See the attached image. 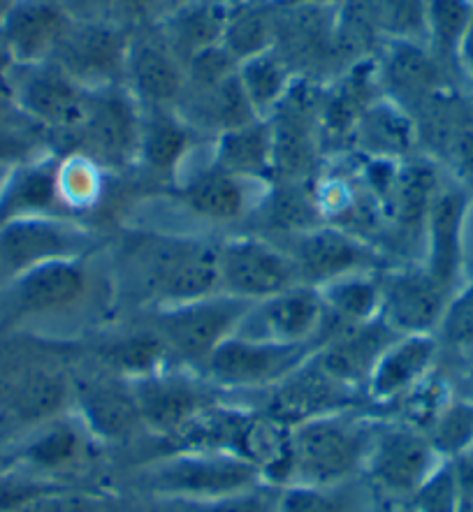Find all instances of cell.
Listing matches in <instances>:
<instances>
[{
    "instance_id": "obj_9",
    "label": "cell",
    "mask_w": 473,
    "mask_h": 512,
    "mask_svg": "<svg viewBox=\"0 0 473 512\" xmlns=\"http://www.w3.org/2000/svg\"><path fill=\"white\" fill-rule=\"evenodd\" d=\"M337 7L314 0L276 3L272 49L293 68L297 79L327 84L341 75L334 47Z\"/></svg>"
},
{
    "instance_id": "obj_17",
    "label": "cell",
    "mask_w": 473,
    "mask_h": 512,
    "mask_svg": "<svg viewBox=\"0 0 473 512\" xmlns=\"http://www.w3.org/2000/svg\"><path fill=\"white\" fill-rule=\"evenodd\" d=\"M84 258L49 260L5 285V309L12 320L61 316L75 311L91 292V267Z\"/></svg>"
},
{
    "instance_id": "obj_13",
    "label": "cell",
    "mask_w": 473,
    "mask_h": 512,
    "mask_svg": "<svg viewBox=\"0 0 473 512\" xmlns=\"http://www.w3.org/2000/svg\"><path fill=\"white\" fill-rule=\"evenodd\" d=\"M244 401H249L269 420L286 429L323 418V415L346 411V408L367 406L365 397L358 390L339 383L337 378L320 367L316 355H311L307 362L300 364L293 373H288L274 387Z\"/></svg>"
},
{
    "instance_id": "obj_41",
    "label": "cell",
    "mask_w": 473,
    "mask_h": 512,
    "mask_svg": "<svg viewBox=\"0 0 473 512\" xmlns=\"http://www.w3.org/2000/svg\"><path fill=\"white\" fill-rule=\"evenodd\" d=\"M100 172H103V167L82 153L58 158V193H61L63 207L70 216L75 211L93 207L100 200V193H103Z\"/></svg>"
},
{
    "instance_id": "obj_2",
    "label": "cell",
    "mask_w": 473,
    "mask_h": 512,
    "mask_svg": "<svg viewBox=\"0 0 473 512\" xmlns=\"http://www.w3.org/2000/svg\"><path fill=\"white\" fill-rule=\"evenodd\" d=\"M378 420L381 413L362 406L323 415L290 429L288 485L330 487L360 480L365 475Z\"/></svg>"
},
{
    "instance_id": "obj_14",
    "label": "cell",
    "mask_w": 473,
    "mask_h": 512,
    "mask_svg": "<svg viewBox=\"0 0 473 512\" xmlns=\"http://www.w3.org/2000/svg\"><path fill=\"white\" fill-rule=\"evenodd\" d=\"M93 251V234L72 216H28L0 225V281L61 258H84Z\"/></svg>"
},
{
    "instance_id": "obj_55",
    "label": "cell",
    "mask_w": 473,
    "mask_h": 512,
    "mask_svg": "<svg viewBox=\"0 0 473 512\" xmlns=\"http://www.w3.org/2000/svg\"><path fill=\"white\" fill-rule=\"evenodd\" d=\"M383 512H411L406 503H395V501H383Z\"/></svg>"
},
{
    "instance_id": "obj_31",
    "label": "cell",
    "mask_w": 473,
    "mask_h": 512,
    "mask_svg": "<svg viewBox=\"0 0 473 512\" xmlns=\"http://www.w3.org/2000/svg\"><path fill=\"white\" fill-rule=\"evenodd\" d=\"M348 151L353 156L376 160L409 158L420 153L416 123L402 107L381 95L362 112Z\"/></svg>"
},
{
    "instance_id": "obj_42",
    "label": "cell",
    "mask_w": 473,
    "mask_h": 512,
    "mask_svg": "<svg viewBox=\"0 0 473 512\" xmlns=\"http://www.w3.org/2000/svg\"><path fill=\"white\" fill-rule=\"evenodd\" d=\"M443 357L473 355V279L450 295L439 327H436Z\"/></svg>"
},
{
    "instance_id": "obj_21",
    "label": "cell",
    "mask_w": 473,
    "mask_h": 512,
    "mask_svg": "<svg viewBox=\"0 0 473 512\" xmlns=\"http://www.w3.org/2000/svg\"><path fill=\"white\" fill-rule=\"evenodd\" d=\"M448 299L418 260L381 269V318L397 334H436Z\"/></svg>"
},
{
    "instance_id": "obj_32",
    "label": "cell",
    "mask_w": 473,
    "mask_h": 512,
    "mask_svg": "<svg viewBox=\"0 0 473 512\" xmlns=\"http://www.w3.org/2000/svg\"><path fill=\"white\" fill-rule=\"evenodd\" d=\"M228 10L230 5L221 0H193L151 24L172 54L186 65L200 51L221 45Z\"/></svg>"
},
{
    "instance_id": "obj_34",
    "label": "cell",
    "mask_w": 473,
    "mask_h": 512,
    "mask_svg": "<svg viewBox=\"0 0 473 512\" xmlns=\"http://www.w3.org/2000/svg\"><path fill=\"white\" fill-rule=\"evenodd\" d=\"M381 269H362L316 288L334 327L348 329L381 318Z\"/></svg>"
},
{
    "instance_id": "obj_46",
    "label": "cell",
    "mask_w": 473,
    "mask_h": 512,
    "mask_svg": "<svg viewBox=\"0 0 473 512\" xmlns=\"http://www.w3.org/2000/svg\"><path fill=\"white\" fill-rule=\"evenodd\" d=\"M10 512H119L107 494L82 492V489L58 487L38 499L24 503Z\"/></svg>"
},
{
    "instance_id": "obj_58",
    "label": "cell",
    "mask_w": 473,
    "mask_h": 512,
    "mask_svg": "<svg viewBox=\"0 0 473 512\" xmlns=\"http://www.w3.org/2000/svg\"><path fill=\"white\" fill-rule=\"evenodd\" d=\"M460 512H473V499H469V496H464Z\"/></svg>"
},
{
    "instance_id": "obj_29",
    "label": "cell",
    "mask_w": 473,
    "mask_h": 512,
    "mask_svg": "<svg viewBox=\"0 0 473 512\" xmlns=\"http://www.w3.org/2000/svg\"><path fill=\"white\" fill-rule=\"evenodd\" d=\"M397 336L402 334H397L383 318H376L371 323L348 327L337 336H332L314 355L320 362V367L330 373V376L362 394L371 371H374L378 360H381L385 348Z\"/></svg>"
},
{
    "instance_id": "obj_44",
    "label": "cell",
    "mask_w": 473,
    "mask_h": 512,
    "mask_svg": "<svg viewBox=\"0 0 473 512\" xmlns=\"http://www.w3.org/2000/svg\"><path fill=\"white\" fill-rule=\"evenodd\" d=\"M464 492L455 462L446 459L406 501L411 512H460Z\"/></svg>"
},
{
    "instance_id": "obj_15",
    "label": "cell",
    "mask_w": 473,
    "mask_h": 512,
    "mask_svg": "<svg viewBox=\"0 0 473 512\" xmlns=\"http://www.w3.org/2000/svg\"><path fill=\"white\" fill-rule=\"evenodd\" d=\"M471 202L473 190L446 172V179L427 216L420 262L448 295H453L467 281V225Z\"/></svg>"
},
{
    "instance_id": "obj_19",
    "label": "cell",
    "mask_w": 473,
    "mask_h": 512,
    "mask_svg": "<svg viewBox=\"0 0 473 512\" xmlns=\"http://www.w3.org/2000/svg\"><path fill=\"white\" fill-rule=\"evenodd\" d=\"M265 186L221 170L207 153L198 167L181 172L174 181V195L181 207L202 223L237 225L253 216Z\"/></svg>"
},
{
    "instance_id": "obj_51",
    "label": "cell",
    "mask_w": 473,
    "mask_h": 512,
    "mask_svg": "<svg viewBox=\"0 0 473 512\" xmlns=\"http://www.w3.org/2000/svg\"><path fill=\"white\" fill-rule=\"evenodd\" d=\"M188 3H193V0H144V12H147L149 21H158Z\"/></svg>"
},
{
    "instance_id": "obj_50",
    "label": "cell",
    "mask_w": 473,
    "mask_h": 512,
    "mask_svg": "<svg viewBox=\"0 0 473 512\" xmlns=\"http://www.w3.org/2000/svg\"><path fill=\"white\" fill-rule=\"evenodd\" d=\"M453 462H455V468H457V478H460L464 496L473 499V448L464 452L462 457L453 459Z\"/></svg>"
},
{
    "instance_id": "obj_27",
    "label": "cell",
    "mask_w": 473,
    "mask_h": 512,
    "mask_svg": "<svg viewBox=\"0 0 473 512\" xmlns=\"http://www.w3.org/2000/svg\"><path fill=\"white\" fill-rule=\"evenodd\" d=\"M103 450L77 415H61L45 424H38L33 436L21 448L19 457L38 478H58V475L82 471ZM58 482V480H56Z\"/></svg>"
},
{
    "instance_id": "obj_6",
    "label": "cell",
    "mask_w": 473,
    "mask_h": 512,
    "mask_svg": "<svg viewBox=\"0 0 473 512\" xmlns=\"http://www.w3.org/2000/svg\"><path fill=\"white\" fill-rule=\"evenodd\" d=\"M443 462L425 431L381 415L362 478L381 501L406 503Z\"/></svg>"
},
{
    "instance_id": "obj_40",
    "label": "cell",
    "mask_w": 473,
    "mask_h": 512,
    "mask_svg": "<svg viewBox=\"0 0 473 512\" xmlns=\"http://www.w3.org/2000/svg\"><path fill=\"white\" fill-rule=\"evenodd\" d=\"M427 436L443 459L453 462L462 457L473 448V399L453 392L432 427L427 429Z\"/></svg>"
},
{
    "instance_id": "obj_37",
    "label": "cell",
    "mask_w": 473,
    "mask_h": 512,
    "mask_svg": "<svg viewBox=\"0 0 473 512\" xmlns=\"http://www.w3.org/2000/svg\"><path fill=\"white\" fill-rule=\"evenodd\" d=\"M374 499L365 478L341 485H288L276 492V512H374Z\"/></svg>"
},
{
    "instance_id": "obj_36",
    "label": "cell",
    "mask_w": 473,
    "mask_h": 512,
    "mask_svg": "<svg viewBox=\"0 0 473 512\" xmlns=\"http://www.w3.org/2000/svg\"><path fill=\"white\" fill-rule=\"evenodd\" d=\"M274 21L276 0H244V3L230 5L221 47L237 63L263 54L274 47Z\"/></svg>"
},
{
    "instance_id": "obj_20",
    "label": "cell",
    "mask_w": 473,
    "mask_h": 512,
    "mask_svg": "<svg viewBox=\"0 0 473 512\" xmlns=\"http://www.w3.org/2000/svg\"><path fill=\"white\" fill-rule=\"evenodd\" d=\"M325 323V304L311 285L297 283L272 297L253 302L237 334L244 339L281 343V346H318Z\"/></svg>"
},
{
    "instance_id": "obj_56",
    "label": "cell",
    "mask_w": 473,
    "mask_h": 512,
    "mask_svg": "<svg viewBox=\"0 0 473 512\" xmlns=\"http://www.w3.org/2000/svg\"><path fill=\"white\" fill-rule=\"evenodd\" d=\"M12 105H10V100H7V95L5 93H0V116L3 114H7V112H12Z\"/></svg>"
},
{
    "instance_id": "obj_62",
    "label": "cell",
    "mask_w": 473,
    "mask_h": 512,
    "mask_svg": "<svg viewBox=\"0 0 473 512\" xmlns=\"http://www.w3.org/2000/svg\"><path fill=\"white\" fill-rule=\"evenodd\" d=\"M0 480H3V475H0Z\"/></svg>"
},
{
    "instance_id": "obj_25",
    "label": "cell",
    "mask_w": 473,
    "mask_h": 512,
    "mask_svg": "<svg viewBox=\"0 0 473 512\" xmlns=\"http://www.w3.org/2000/svg\"><path fill=\"white\" fill-rule=\"evenodd\" d=\"M441 346L434 334H402L385 348L365 385V401L376 413L388 408L422 383L441 364Z\"/></svg>"
},
{
    "instance_id": "obj_45",
    "label": "cell",
    "mask_w": 473,
    "mask_h": 512,
    "mask_svg": "<svg viewBox=\"0 0 473 512\" xmlns=\"http://www.w3.org/2000/svg\"><path fill=\"white\" fill-rule=\"evenodd\" d=\"M441 167L450 177L473 190V98L467 95L457 116L455 130L450 135Z\"/></svg>"
},
{
    "instance_id": "obj_23",
    "label": "cell",
    "mask_w": 473,
    "mask_h": 512,
    "mask_svg": "<svg viewBox=\"0 0 473 512\" xmlns=\"http://www.w3.org/2000/svg\"><path fill=\"white\" fill-rule=\"evenodd\" d=\"M72 406L79 422L103 448L126 445L144 431L130 383L112 371L107 376L72 380Z\"/></svg>"
},
{
    "instance_id": "obj_4",
    "label": "cell",
    "mask_w": 473,
    "mask_h": 512,
    "mask_svg": "<svg viewBox=\"0 0 473 512\" xmlns=\"http://www.w3.org/2000/svg\"><path fill=\"white\" fill-rule=\"evenodd\" d=\"M253 302L214 292L191 302L158 306L149 325L170 350L174 362L198 371L207 357L237 334Z\"/></svg>"
},
{
    "instance_id": "obj_12",
    "label": "cell",
    "mask_w": 473,
    "mask_h": 512,
    "mask_svg": "<svg viewBox=\"0 0 473 512\" xmlns=\"http://www.w3.org/2000/svg\"><path fill=\"white\" fill-rule=\"evenodd\" d=\"M142 107L126 86L91 89L82 126L70 137L75 151L105 170H123L137 158Z\"/></svg>"
},
{
    "instance_id": "obj_28",
    "label": "cell",
    "mask_w": 473,
    "mask_h": 512,
    "mask_svg": "<svg viewBox=\"0 0 473 512\" xmlns=\"http://www.w3.org/2000/svg\"><path fill=\"white\" fill-rule=\"evenodd\" d=\"M198 137L174 107H142L135 163L174 184L193 160Z\"/></svg>"
},
{
    "instance_id": "obj_16",
    "label": "cell",
    "mask_w": 473,
    "mask_h": 512,
    "mask_svg": "<svg viewBox=\"0 0 473 512\" xmlns=\"http://www.w3.org/2000/svg\"><path fill=\"white\" fill-rule=\"evenodd\" d=\"M130 28L109 19L72 17L52 61L86 89L123 84Z\"/></svg>"
},
{
    "instance_id": "obj_3",
    "label": "cell",
    "mask_w": 473,
    "mask_h": 512,
    "mask_svg": "<svg viewBox=\"0 0 473 512\" xmlns=\"http://www.w3.org/2000/svg\"><path fill=\"white\" fill-rule=\"evenodd\" d=\"M265 485L249 459L211 450H163L140 468L144 496L209 506Z\"/></svg>"
},
{
    "instance_id": "obj_5",
    "label": "cell",
    "mask_w": 473,
    "mask_h": 512,
    "mask_svg": "<svg viewBox=\"0 0 473 512\" xmlns=\"http://www.w3.org/2000/svg\"><path fill=\"white\" fill-rule=\"evenodd\" d=\"M320 95L323 84L295 79L293 89L265 119L272 135V181L311 184L318 177L325 158Z\"/></svg>"
},
{
    "instance_id": "obj_43",
    "label": "cell",
    "mask_w": 473,
    "mask_h": 512,
    "mask_svg": "<svg viewBox=\"0 0 473 512\" xmlns=\"http://www.w3.org/2000/svg\"><path fill=\"white\" fill-rule=\"evenodd\" d=\"M383 40L427 45V0H369Z\"/></svg>"
},
{
    "instance_id": "obj_60",
    "label": "cell",
    "mask_w": 473,
    "mask_h": 512,
    "mask_svg": "<svg viewBox=\"0 0 473 512\" xmlns=\"http://www.w3.org/2000/svg\"><path fill=\"white\" fill-rule=\"evenodd\" d=\"M225 5H237V3H244V0H221Z\"/></svg>"
},
{
    "instance_id": "obj_7",
    "label": "cell",
    "mask_w": 473,
    "mask_h": 512,
    "mask_svg": "<svg viewBox=\"0 0 473 512\" xmlns=\"http://www.w3.org/2000/svg\"><path fill=\"white\" fill-rule=\"evenodd\" d=\"M10 105L40 133L70 137L82 126L91 89L75 82L54 61L14 65L5 84Z\"/></svg>"
},
{
    "instance_id": "obj_47",
    "label": "cell",
    "mask_w": 473,
    "mask_h": 512,
    "mask_svg": "<svg viewBox=\"0 0 473 512\" xmlns=\"http://www.w3.org/2000/svg\"><path fill=\"white\" fill-rule=\"evenodd\" d=\"M441 367L450 378L455 392L473 399V355L469 357H441Z\"/></svg>"
},
{
    "instance_id": "obj_48",
    "label": "cell",
    "mask_w": 473,
    "mask_h": 512,
    "mask_svg": "<svg viewBox=\"0 0 473 512\" xmlns=\"http://www.w3.org/2000/svg\"><path fill=\"white\" fill-rule=\"evenodd\" d=\"M135 512H202L200 506L177 499H160V496H147V501L142 503Z\"/></svg>"
},
{
    "instance_id": "obj_49",
    "label": "cell",
    "mask_w": 473,
    "mask_h": 512,
    "mask_svg": "<svg viewBox=\"0 0 473 512\" xmlns=\"http://www.w3.org/2000/svg\"><path fill=\"white\" fill-rule=\"evenodd\" d=\"M460 72H462V89L473 98V21L469 26L467 38H464L460 54Z\"/></svg>"
},
{
    "instance_id": "obj_61",
    "label": "cell",
    "mask_w": 473,
    "mask_h": 512,
    "mask_svg": "<svg viewBox=\"0 0 473 512\" xmlns=\"http://www.w3.org/2000/svg\"><path fill=\"white\" fill-rule=\"evenodd\" d=\"M276 3H283V0H276Z\"/></svg>"
},
{
    "instance_id": "obj_22",
    "label": "cell",
    "mask_w": 473,
    "mask_h": 512,
    "mask_svg": "<svg viewBox=\"0 0 473 512\" xmlns=\"http://www.w3.org/2000/svg\"><path fill=\"white\" fill-rule=\"evenodd\" d=\"M283 248L293 255L300 281L311 288H323L325 283L362 269L385 267L381 248L330 223L290 239Z\"/></svg>"
},
{
    "instance_id": "obj_33",
    "label": "cell",
    "mask_w": 473,
    "mask_h": 512,
    "mask_svg": "<svg viewBox=\"0 0 473 512\" xmlns=\"http://www.w3.org/2000/svg\"><path fill=\"white\" fill-rule=\"evenodd\" d=\"M211 163L237 177L269 184L272 181V135L269 123L258 119L249 126L228 130L209 142Z\"/></svg>"
},
{
    "instance_id": "obj_1",
    "label": "cell",
    "mask_w": 473,
    "mask_h": 512,
    "mask_svg": "<svg viewBox=\"0 0 473 512\" xmlns=\"http://www.w3.org/2000/svg\"><path fill=\"white\" fill-rule=\"evenodd\" d=\"M218 239L140 232L123 241V262L140 295L158 309L218 292Z\"/></svg>"
},
{
    "instance_id": "obj_24",
    "label": "cell",
    "mask_w": 473,
    "mask_h": 512,
    "mask_svg": "<svg viewBox=\"0 0 473 512\" xmlns=\"http://www.w3.org/2000/svg\"><path fill=\"white\" fill-rule=\"evenodd\" d=\"M184 84V63L172 54L151 21L130 31L123 86L137 100V105L177 107Z\"/></svg>"
},
{
    "instance_id": "obj_59",
    "label": "cell",
    "mask_w": 473,
    "mask_h": 512,
    "mask_svg": "<svg viewBox=\"0 0 473 512\" xmlns=\"http://www.w3.org/2000/svg\"><path fill=\"white\" fill-rule=\"evenodd\" d=\"M283 3H286V0H283ZM314 3H330V5H339V3H344V0H314Z\"/></svg>"
},
{
    "instance_id": "obj_39",
    "label": "cell",
    "mask_w": 473,
    "mask_h": 512,
    "mask_svg": "<svg viewBox=\"0 0 473 512\" xmlns=\"http://www.w3.org/2000/svg\"><path fill=\"white\" fill-rule=\"evenodd\" d=\"M239 84L260 119H267L295 84V72L274 49L246 58L237 65Z\"/></svg>"
},
{
    "instance_id": "obj_52",
    "label": "cell",
    "mask_w": 473,
    "mask_h": 512,
    "mask_svg": "<svg viewBox=\"0 0 473 512\" xmlns=\"http://www.w3.org/2000/svg\"><path fill=\"white\" fill-rule=\"evenodd\" d=\"M12 68H14V61L10 56V49H7L3 33H0V93H5V84H7V77H10Z\"/></svg>"
},
{
    "instance_id": "obj_10",
    "label": "cell",
    "mask_w": 473,
    "mask_h": 512,
    "mask_svg": "<svg viewBox=\"0 0 473 512\" xmlns=\"http://www.w3.org/2000/svg\"><path fill=\"white\" fill-rule=\"evenodd\" d=\"M314 353L309 346H281L235 334L223 341L198 371L228 397L249 399L274 387Z\"/></svg>"
},
{
    "instance_id": "obj_35",
    "label": "cell",
    "mask_w": 473,
    "mask_h": 512,
    "mask_svg": "<svg viewBox=\"0 0 473 512\" xmlns=\"http://www.w3.org/2000/svg\"><path fill=\"white\" fill-rule=\"evenodd\" d=\"M471 21L473 0H427V47L460 89V54Z\"/></svg>"
},
{
    "instance_id": "obj_38",
    "label": "cell",
    "mask_w": 473,
    "mask_h": 512,
    "mask_svg": "<svg viewBox=\"0 0 473 512\" xmlns=\"http://www.w3.org/2000/svg\"><path fill=\"white\" fill-rule=\"evenodd\" d=\"M7 408L26 424H45L68 413L72 408V380L58 373L38 371L14 385Z\"/></svg>"
},
{
    "instance_id": "obj_18",
    "label": "cell",
    "mask_w": 473,
    "mask_h": 512,
    "mask_svg": "<svg viewBox=\"0 0 473 512\" xmlns=\"http://www.w3.org/2000/svg\"><path fill=\"white\" fill-rule=\"evenodd\" d=\"M374 65L383 98L395 102L409 116L439 95L460 89L422 42H383L381 51L374 56Z\"/></svg>"
},
{
    "instance_id": "obj_11",
    "label": "cell",
    "mask_w": 473,
    "mask_h": 512,
    "mask_svg": "<svg viewBox=\"0 0 473 512\" xmlns=\"http://www.w3.org/2000/svg\"><path fill=\"white\" fill-rule=\"evenodd\" d=\"M218 292L260 302L302 283L293 255L256 232L218 237Z\"/></svg>"
},
{
    "instance_id": "obj_8",
    "label": "cell",
    "mask_w": 473,
    "mask_h": 512,
    "mask_svg": "<svg viewBox=\"0 0 473 512\" xmlns=\"http://www.w3.org/2000/svg\"><path fill=\"white\" fill-rule=\"evenodd\" d=\"M128 383L144 434L158 438L160 443L172 441L205 408L225 397L200 371L181 364H172Z\"/></svg>"
},
{
    "instance_id": "obj_57",
    "label": "cell",
    "mask_w": 473,
    "mask_h": 512,
    "mask_svg": "<svg viewBox=\"0 0 473 512\" xmlns=\"http://www.w3.org/2000/svg\"><path fill=\"white\" fill-rule=\"evenodd\" d=\"M14 3H17V0H0V19L5 17L7 10H10V7H12Z\"/></svg>"
},
{
    "instance_id": "obj_54",
    "label": "cell",
    "mask_w": 473,
    "mask_h": 512,
    "mask_svg": "<svg viewBox=\"0 0 473 512\" xmlns=\"http://www.w3.org/2000/svg\"><path fill=\"white\" fill-rule=\"evenodd\" d=\"M14 165H17V163H3V160H0V195H3V190L7 186V179H10Z\"/></svg>"
},
{
    "instance_id": "obj_30",
    "label": "cell",
    "mask_w": 473,
    "mask_h": 512,
    "mask_svg": "<svg viewBox=\"0 0 473 512\" xmlns=\"http://www.w3.org/2000/svg\"><path fill=\"white\" fill-rule=\"evenodd\" d=\"M251 218L258 225L253 232L276 244L279 239H295L325 223L314 193V181H269Z\"/></svg>"
},
{
    "instance_id": "obj_26",
    "label": "cell",
    "mask_w": 473,
    "mask_h": 512,
    "mask_svg": "<svg viewBox=\"0 0 473 512\" xmlns=\"http://www.w3.org/2000/svg\"><path fill=\"white\" fill-rule=\"evenodd\" d=\"M70 24L61 0H17L0 19V33L14 65H38L52 61Z\"/></svg>"
},
{
    "instance_id": "obj_53",
    "label": "cell",
    "mask_w": 473,
    "mask_h": 512,
    "mask_svg": "<svg viewBox=\"0 0 473 512\" xmlns=\"http://www.w3.org/2000/svg\"><path fill=\"white\" fill-rule=\"evenodd\" d=\"M467 279H473V202H471L469 225H467Z\"/></svg>"
}]
</instances>
